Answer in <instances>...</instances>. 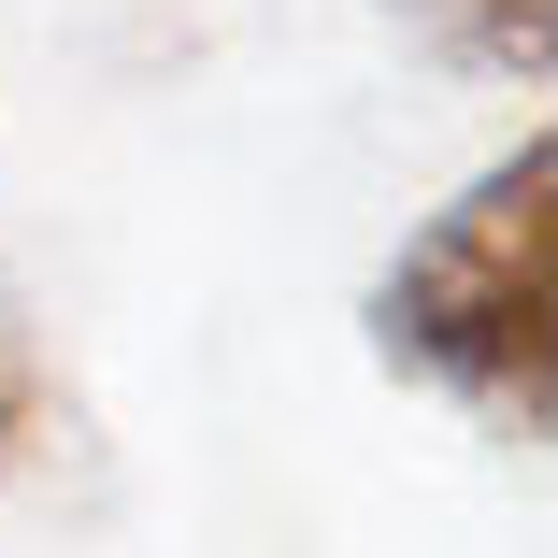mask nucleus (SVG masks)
<instances>
[{
  "label": "nucleus",
  "mask_w": 558,
  "mask_h": 558,
  "mask_svg": "<svg viewBox=\"0 0 558 558\" xmlns=\"http://www.w3.org/2000/svg\"><path fill=\"white\" fill-rule=\"evenodd\" d=\"M373 344L401 373H429L444 401H473L487 429L544 444V415H558V144L544 130H515V158H487L387 258Z\"/></svg>",
  "instance_id": "f257e3e1"
},
{
  "label": "nucleus",
  "mask_w": 558,
  "mask_h": 558,
  "mask_svg": "<svg viewBox=\"0 0 558 558\" xmlns=\"http://www.w3.org/2000/svg\"><path fill=\"white\" fill-rule=\"evenodd\" d=\"M415 29L459 72H501V86H544L558 72V0H415Z\"/></svg>",
  "instance_id": "f03ea898"
},
{
  "label": "nucleus",
  "mask_w": 558,
  "mask_h": 558,
  "mask_svg": "<svg viewBox=\"0 0 558 558\" xmlns=\"http://www.w3.org/2000/svg\"><path fill=\"white\" fill-rule=\"evenodd\" d=\"M44 429H58V387H44V359H29V329H0V487L44 459Z\"/></svg>",
  "instance_id": "7ed1b4c3"
}]
</instances>
